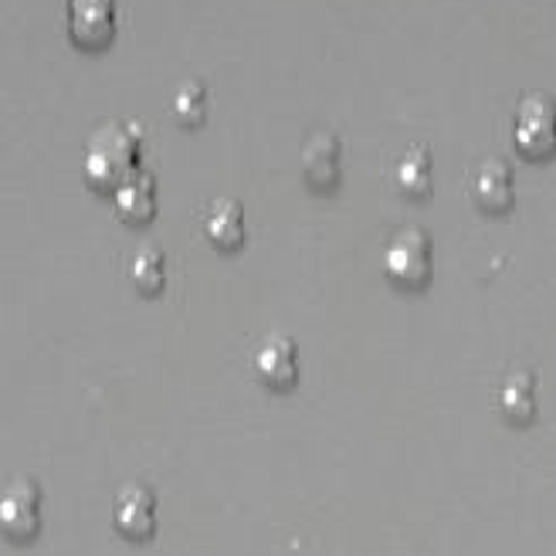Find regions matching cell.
<instances>
[{
	"label": "cell",
	"instance_id": "6da1fadb",
	"mask_svg": "<svg viewBox=\"0 0 556 556\" xmlns=\"http://www.w3.org/2000/svg\"><path fill=\"white\" fill-rule=\"evenodd\" d=\"M139 163V129L109 123L102 126L86 150V177L96 187H119Z\"/></svg>",
	"mask_w": 556,
	"mask_h": 556
},
{
	"label": "cell",
	"instance_id": "7a4b0ae2",
	"mask_svg": "<svg viewBox=\"0 0 556 556\" xmlns=\"http://www.w3.org/2000/svg\"><path fill=\"white\" fill-rule=\"evenodd\" d=\"M516 150L530 160H543L556 150V99L546 92L526 96L513 123Z\"/></svg>",
	"mask_w": 556,
	"mask_h": 556
},
{
	"label": "cell",
	"instance_id": "3957f363",
	"mask_svg": "<svg viewBox=\"0 0 556 556\" xmlns=\"http://www.w3.org/2000/svg\"><path fill=\"white\" fill-rule=\"evenodd\" d=\"M383 271L404 289H421L431 278V238L421 228H404L383 252Z\"/></svg>",
	"mask_w": 556,
	"mask_h": 556
},
{
	"label": "cell",
	"instance_id": "277c9868",
	"mask_svg": "<svg viewBox=\"0 0 556 556\" xmlns=\"http://www.w3.org/2000/svg\"><path fill=\"white\" fill-rule=\"evenodd\" d=\"M41 526V489L31 479H17L0 495V530L8 540H31Z\"/></svg>",
	"mask_w": 556,
	"mask_h": 556
},
{
	"label": "cell",
	"instance_id": "5b68a950",
	"mask_svg": "<svg viewBox=\"0 0 556 556\" xmlns=\"http://www.w3.org/2000/svg\"><path fill=\"white\" fill-rule=\"evenodd\" d=\"M68 35L81 48H102L116 31V0H68Z\"/></svg>",
	"mask_w": 556,
	"mask_h": 556
},
{
	"label": "cell",
	"instance_id": "8992f818",
	"mask_svg": "<svg viewBox=\"0 0 556 556\" xmlns=\"http://www.w3.org/2000/svg\"><path fill=\"white\" fill-rule=\"evenodd\" d=\"M116 530L129 540H150L156 533V495L147 485H126L119 489L113 503Z\"/></svg>",
	"mask_w": 556,
	"mask_h": 556
},
{
	"label": "cell",
	"instance_id": "52a82bcc",
	"mask_svg": "<svg viewBox=\"0 0 556 556\" xmlns=\"http://www.w3.org/2000/svg\"><path fill=\"white\" fill-rule=\"evenodd\" d=\"M252 364H255V374L268 387H275V391H286V387H292L295 377H299V350H295V343L289 337H268V340L258 343Z\"/></svg>",
	"mask_w": 556,
	"mask_h": 556
},
{
	"label": "cell",
	"instance_id": "ba28073f",
	"mask_svg": "<svg viewBox=\"0 0 556 556\" xmlns=\"http://www.w3.org/2000/svg\"><path fill=\"white\" fill-rule=\"evenodd\" d=\"M343 147L332 132H313L302 147V174L313 187H332L340 180Z\"/></svg>",
	"mask_w": 556,
	"mask_h": 556
},
{
	"label": "cell",
	"instance_id": "9c48e42d",
	"mask_svg": "<svg viewBox=\"0 0 556 556\" xmlns=\"http://www.w3.org/2000/svg\"><path fill=\"white\" fill-rule=\"evenodd\" d=\"M471 193L485 211H503L513 204V170L506 160H485L476 177H471Z\"/></svg>",
	"mask_w": 556,
	"mask_h": 556
},
{
	"label": "cell",
	"instance_id": "30bf717a",
	"mask_svg": "<svg viewBox=\"0 0 556 556\" xmlns=\"http://www.w3.org/2000/svg\"><path fill=\"white\" fill-rule=\"evenodd\" d=\"M116 207L126 220H150L156 214V180L153 174L136 170L116 187Z\"/></svg>",
	"mask_w": 556,
	"mask_h": 556
},
{
	"label": "cell",
	"instance_id": "8fae6325",
	"mask_svg": "<svg viewBox=\"0 0 556 556\" xmlns=\"http://www.w3.org/2000/svg\"><path fill=\"white\" fill-rule=\"evenodd\" d=\"M498 407L516 425H526L536 417V377L526 374V370H516L503 380L498 387Z\"/></svg>",
	"mask_w": 556,
	"mask_h": 556
},
{
	"label": "cell",
	"instance_id": "7c38bea8",
	"mask_svg": "<svg viewBox=\"0 0 556 556\" xmlns=\"http://www.w3.org/2000/svg\"><path fill=\"white\" fill-rule=\"evenodd\" d=\"M204 235L217 248H238L244 241V211L238 201H214L204 214Z\"/></svg>",
	"mask_w": 556,
	"mask_h": 556
},
{
	"label": "cell",
	"instance_id": "4fadbf2b",
	"mask_svg": "<svg viewBox=\"0 0 556 556\" xmlns=\"http://www.w3.org/2000/svg\"><path fill=\"white\" fill-rule=\"evenodd\" d=\"M394 184L407 198H425L431 190V153L425 147H410L394 166Z\"/></svg>",
	"mask_w": 556,
	"mask_h": 556
},
{
	"label": "cell",
	"instance_id": "5bb4252c",
	"mask_svg": "<svg viewBox=\"0 0 556 556\" xmlns=\"http://www.w3.org/2000/svg\"><path fill=\"white\" fill-rule=\"evenodd\" d=\"M129 275L143 292H156L166 282V255L160 252L156 244H143L129 258Z\"/></svg>",
	"mask_w": 556,
	"mask_h": 556
},
{
	"label": "cell",
	"instance_id": "9a60e30c",
	"mask_svg": "<svg viewBox=\"0 0 556 556\" xmlns=\"http://www.w3.org/2000/svg\"><path fill=\"white\" fill-rule=\"evenodd\" d=\"M174 116L184 126H198L207 116V89L201 81H184L174 96Z\"/></svg>",
	"mask_w": 556,
	"mask_h": 556
}]
</instances>
